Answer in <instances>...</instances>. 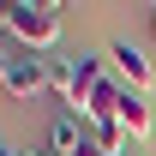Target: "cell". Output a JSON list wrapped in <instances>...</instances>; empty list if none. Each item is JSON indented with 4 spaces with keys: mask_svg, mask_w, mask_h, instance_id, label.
I'll use <instances>...</instances> for the list:
<instances>
[{
    "mask_svg": "<svg viewBox=\"0 0 156 156\" xmlns=\"http://www.w3.org/2000/svg\"><path fill=\"white\" fill-rule=\"evenodd\" d=\"M0 36H12V0H0Z\"/></svg>",
    "mask_w": 156,
    "mask_h": 156,
    "instance_id": "obj_7",
    "label": "cell"
},
{
    "mask_svg": "<svg viewBox=\"0 0 156 156\" xmlns=\"http://www.w3.org/2000/svg\"><path fill=\"white\" fill-rule=\"evenodd\" d=\"M84 138H90V126L78 114H54V126H48V156H78Z\"/></svg>",
    "mask_w": 156,
    "mask_h": 156,
    "instance_id": "obj_6",
    "label": "cell"
},
{
    "mask_svg": "<svg viewBox=\"0 0 156 156\" xmlns=\"http://www.w3.org/2000/svg\"><path fill=\"white\" fill-rule=\"evenodd\" d=\"M108 60H114V72H120V84H126V90H150V60H144V48H138L132 36H114L108 42Z\"/></svg>",
    "mask_w": 156,
    "mask_h": 156,
    "instance_id": "obj_4",
    "label": "cell"
},
{
    "mask_svg": "<svg viewBox=\"0 0 156 156\" xmlns=\"http://www.w3.org/2000/svg\"><path fill=\"white\" fill-rule=\"evenodd\" d=\"M60 12L66 6H54V0H12V36H18V48L48 54L60 42Z\"/></svg>",
    "mask_w": 156,
    "mask_h": 156,
    "instance_id": "obj_2",
    "label": "cell"
},
{
    "mask_svg": "<svg viewBox=\"0 0 156 156\" xmlns=\"http://www.w3.org/2000/svg\"><path fill=\"white\" fill-rule=\"evenodd\" d=\"M0 90H6V96H18V102L42 96V90H48V60H42V54H30V48H12V60H6V78H0Z\"/></svg>",
    "mask_w": 156,
    "mask_h": 156,
    "instance_id": "obj_3",
    "label": "cell"
},
{
    "mask_svg": "<svg viewBox=\"0 0 156 156\" xmlns=\"http://www.w3.org/2000/svg\"><path fill=\"white\" fill-rule=\"evenodd\" d=\"M114 126H120L126 138H156V108H150V96H144V90H120Z\"/></svg>",
    "mask_w": 156,
    "mask_h": 156,
    "instance_id": "obj_5",
    "label": "cell"
},
{
    "mask_svg": "<svg viewBox=\"0 0 156 156\" xmlns=\"http://www.w3.org/2000/svg\"><path fill=\"white\" fill-rule=\"evenodd\" d=\"M6 60H12V48H0V78H6Z\"/></svg>",
    "mask_w": 156,
    "mask_h": 156,
    "instance_id": "obj_10",
    "label": "cell"
},
{
    "mask_svg": "<svg viewBox=\"0 0 156 156\" xmlns=\"http://www.w3.org/2000/svg\"><path fill=\"white\" fill-rule=\"evenodd\" d=\"M102 84H108V66H102V54H66V60H48V90H60V102H66V114H84L90 108V96H96Z\"/></svg>",
    "mask_w": 156,
    "mask_h": 156,
    "instance_id": "obj_1",
    "label": "cell"
},
{
    "mask_svg": "<svg viewBox=\"0 0 156 156\" xmlns=\"http://www.w3.org/2000/svg\"><path fill=\"white\" fill-rule=\"evenodd\" d=\"M150 144H156V138H150Z\"/></svg>",
    "mask_w": 156,
    "mask_h": 156,
    "instance_id": "obj_12",
    "label": "cell"
},
{
    "mask_svg": "<svg viewBox=\"0 0 156 156\" xmlns=\"http://www.w3.org/2000/svg\"><path fill=\"white\" fill-rule=\"evenodd\" d=\"M78 156H102V144H96V138H84V150H78Z\"/></svg>",
    "mask_w": 156,
    "mask_h": 156,
    "instance_id": "obj_8",
    "label": "cell"
},
{
    "mask_svg": "<svg viewBox=\"0 0 156 156\" xmlns=\"http://www.w3.org/2000/svg\"><path fill=\"white\" fill-rule=\"evenodd\" d=\"M150 30H156V6H150Z\"/></svg>",
    "mask_w": 156,
    "mask_h": 156,
    "instance_id": "obj_11",
    "label": "cell"
},
{
    "mask_svg": "<svg viewBox=\"0 0 156 156\" xmlns=\"http://www.w3.org/2000/svg\"><path fill=\"white\" fill-rule=\"evenodd\" d=\"M0 156H30V150H24V144H0Z\"/></svg>",
    "mask_w": 156,
    "mask_h": 156,
    "instance_id": "obj_9",
    "label": "cell"
}]
</instances>
